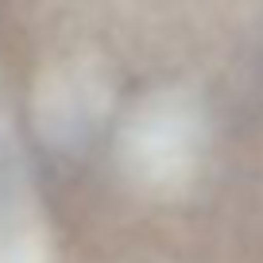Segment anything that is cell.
<instances>
[{"label": "cell", "instance_id": "cell-1", "mask_svg": "<svg viewBox=\"0 0 263 263\" xmlns=\"http://www.w3.org/2000/svg\"><path fill=\"white\" fill-rule=\"evenodd\" d=\"M205 147V120L190 93L163 89L140 101L120 132V166L147 194L190 186Z\"/></svg>", "mask_w": 263, "mask_h": 263}, {"label": "cell", "instance_id": "cell-2", "mask_svg": "<svg viewBox=\"0 0 263 263\" xmlns=\"http://www.w3.org/2000/svg\"><path fill=\"white\" fill-rule=\"evenodd\" d=\"M112 85L93 58H66L50 66L35 89V124L50 147H82L105 124Z\"/></svg>", "mask_w": 263, "mask_h": 263}, {"label": "cell", "instance_id": "cell-3", "mask_svg": "<svg viewBox=\"0 0 263 263\" xmlns=\"http://www.w3.org/2000/svg\"><path fill=\"white\" fill-rule=\"evenodd\" d=\"M0 263H54L47 236L31 217L20 151L4 128H0Z\"/></svg>", "mask_w": 263, "mask_h": 263}]
</instances>
